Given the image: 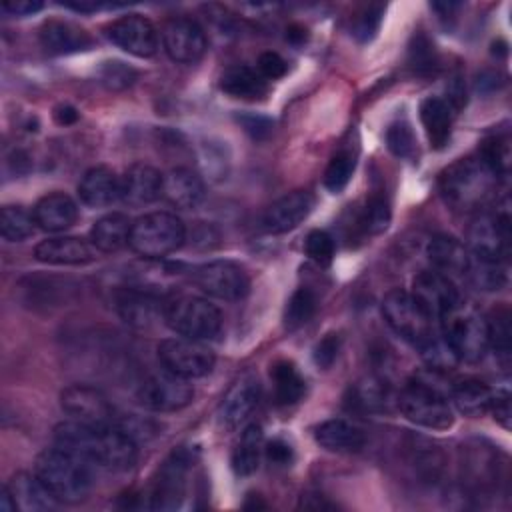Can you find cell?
Returning a JSON list of instances; mask_svg holds the SVG:
<instances>
[{
  "mask_svg": "<svg viewBox=\"0 0 512 512\" xmlns=\"http://www.w3.org/2000/svg\"><path fill=\"white\" fill-rule=\"evenodd\" d=\"M260 404V384L254 376H242L222 398L218 406V424L224 430H236L254 414Z\"/></svg>",
  "mask_w": 512,
  "mask_h": 512,
  "instance_id": "cell-21",
  "label": "cell"
},
{
  "mask_svg": "<svg viewBox=\"0 0 512 512\" xmlns=\"http://www.w3.org/2000/svg\"><path fill=\"white\" fill-rule=\"evenodd\" d=\"M54 442L112 472L130 470L138 460V444L114 424L94 426L68 420L54 428Z\"/></svg>",
  "mask_w": 512,
  "mask_h": 512,
  "instance_id": "cell-1",
  "label": "cell"
},
{
  "mask_svg": "<svg viewBox=\"0 0 512 512\" xmlns=\"http://www.w3.org/2000/svg\"><path fill=\"white\" fill-rule=\"evenodd\" d=\"M304 250L308 254V258H312L316 264H330L334 258V238L326 232V230H312L308 232L306 240H304Z\"/></svg>",
  "mask_w": 512,
  "mask_h": 512,
  "instance_id": "cell-46",
  "label": "cell"
},
{
  "mask_svg": "<svg viewBox=\"0 0 512 512\" xmlns=\"http://www.w3.org/2000/svg\"><path fill=\"white\" fill-rule=\"evenodd\" d=\"M490 412L494 414V420L502 426V428H510V396L506 392H496V398L492 402Z\"/></svg>",
  "mask_w": 512,
  "mask_h": 512,
  "instance_id": "cell-55",
  "label": "cell"
},
{
  "mask_svg": "<svg viewBox=\"0 0 512 512\" xmlns=\"http://www.w3.org/2000/svg\"><path fill=\"white\" fill-rule=\"evenodd\" d=\"M498 176L480 156H466L440 172L438 188L454 212H476L494 194Z\"/></svg>",
  "mask_w": 512,
  "mask_h": 512,
  "instance_id": "cell-2",
  "label": "cell"
},
{
  "mask_svg": "<svg viewBox=\"0 0 512 512\" xmlns=\"http://www.w3.org/2000/svg\"><path fill=\"white\" fill-rule=\"evenodd\" d=\"M194 284L218 300H242L250 290V278L244 266L232 260H212L192 272Z\"/></svg>",
  "mask_w": 512,
  "mask_h": 512,
  "instance_id": "cell-11",
  "label": "cell"
},
{
  "mask_svg": "<svg viewBox=\"0 0 512 512\" xmlns=\"http://www.w3.org/2000/svg\"><path fill=\"white\" fill-rule=\"evenodd\" d=\"M32 214L40 230L64 232L78 220V206L68 194L50 192L36 202Z\"/></svg>",
  "mask_w": 512,
  "mask_h": 512,
  "instance_id": "cell-28",
  "label": "cell"
},
{
  "mask_svg": "<svg viewBox=\"0 0 512 512\" xmlns=\"http://www.w3.org/2000/svg\"><path fill=\"white\" fill-rule=\"evenodd\" d=\"M158 360L164 370L180 378L194 380L210 374L216 358L206 342L176 336L166 338L158 344Z\"/></svg>",
  "mask_w": 512,
  "mask_h": 512,
  "instance_id": "cell-9",
  "label": "cell"
},
{
  "mask_svg": "<svg viewBox=\"0 0 512 512\" xmlns=\"http://www.w3.org/2000/svg\"><path fill=\"white\" fill-rule=\"evenodd\" d=\"M132 220L122 212H110L94 222L90 228V242L98 252H118L130 244Z\"/></svg>",
  "mask_w": 512,
  "mask_h": 512,
  "instance_id": "cell-33",
  "label": "cell"
},
{
  "mask_svg": "<svg viewBox=\"0 0 512 512\" xmlns=\"http://www.w3.org/2000/svg\"><path fill=\"white\" fill-rule=\"evenodd\" d=\"M440 324V334L458 362L476 364L486 356L490 348L488 322L472 306L460 302L440 318Z\"/></svg>",
  "mask_w": 512,
  "mask_h": 512,
  "instance_id": "cell-4",
  "label": "cell"
},
{
  "mask_svg": "<svg viewBox=\"0 0 512 512\" xmlns=\"http://www.w3.org/2000/svg\"><path fill=\"white\" fill-rule=\"evenodd\" d=\"M34 258L52 266H82L96 258V248L78 236H54L34 248Z\"/></svg>",
  "mask_w": 512,
  "mask_h": 512,
  "instance_id": "cell-22",
  "label": "cell"
},
{
  "mask_svg": "<svg viewBox=\"0 0 512 512\" xmlns=\"http://www.w3.org/2000/svg\"><path fill=\"white\" fill-rule=\"evenodd\" d=\"M78 110L74 108V106H68V104H62V106H58L56 110H54V120H56V124H60V126H70V124H74L76 120H78Z\"/></svg>",
  "mask_w": 512,
  "mask_h": 512,
  "instance_id": "cell-57",
  "label": "cell"
},
{
  "mask_svg": "<svg viewBox=\"0 0 512 512\" xmlns=\"http://www.w3.org/2000/svg\"><path fill=\"white\" fill-rule=\"evenodd\" d=\"M20 512H44L56 508L60 502L54 494L44 486V482L30 472L14 474L4 486Z\"/></svg>",
  "mask_w": 512,
  "mask_h": 512,
  "instance_id": "cell-27",
  "label": "cell"
},
{
  "mask_svg": "<svg viewBox=\"0 0 512 512\" xmlns=\"http://www.w3.org/2000/svg\"><path fill=\"white\" fill-rule=\"evenodd\" d=\"M270 380L274 388V400L282 406L296 404L304 396L306 382L296 364L290 360H278L270 370Z\"/></svg>",
  "mask_w": 512,
  "mask_h": 512,
  "instance_id": "cell-36",
  "label": "cell"
},
{
  "mask_svg": "<svg viewBox=\"0 0 512 512\" xmlns=\"http://www.w3.org/2000/svg\"><path fill=\"white\" fill-rule=\"evenodd\" d=\"M464 278L478 290L494 292L506 284V268L504 262L482 258L470 252V262L464 272Z\"/></svg>",
  "mask_w": 512,
  "mask_h": 512,
  "instance_id": "cell-37",
  "label": "cell"
},
{
  "mask_svg": "<svg viewBox=\"0 0 512 512\" xmlns=\"http://www.w3.org/2000/svg\"><path fill=\"white\" fill-rule=\"evenodd\" d=\"M480 158L490 166V170L502 178L510 170V140L508 136H492L484 140Z\"/></svg>",
  "mask_w": 512,
  "mask_h": 512,
  "instance_id": "cell-41",
  "label": "cell"
},
{
  "mask_svg": "<svg viewBox=\"0 0 512 512\" xmlns=\"http://www.w3.org/2000/svg\"><path fill=\"white\" fill-rule=\"evenodd\" d=\"M298 506L304 510H334L336 508V504H332L324 494H318V492L304 494Z\"/></svg>",
  "mask_w": 512,
  "mask_h": 512,
  "instance_id": "cell-56",
  "label": "cell"
},
{
  "mask_svg": "<svg viewBox=\"0 0 512 512\" xmlns=\"http://www.w3.org/2000/svg\"><path fill=\"white\" fill-rule=\"evenodd\" d=\"M390 224V204L384 194H372L362 212V226L370 234H380Z\"/></svg>",
  "mask_w": 512,
  "mask_h": 512,
  "instance_id": "cell-43",
  "label": "cell"
},
{
  "mask_svg": "<svg viewBox=\"0 0 512 512\" xmlns=\"http://www.w3.org/2000/svg\"><path fill=\"white\" fill-rule=\"evenodd\" d=\"M454 406L460 414L468 418H480L490 412L496 392L478 378H462L456 380L448 390Z\"/></svg>",
  "mask_w": 512,
  "mask_h": 512,
  "instance_id": "cell-31",
  "label": "cell"
},
{
  "mask_svg": "<svg viewBox=\"0 0 512 512\" xmlns=\"http://www.w3.org/2000/svg\"><path fill=\"white\" fill-rule=\"evenodd\" d=\"M118 316L136 330H150L164 320L166 304L150 288H122L116 294Z\"/></svg>",
  "mask_w": 512,
  "mask_h": 512,
  "instance_id": "cell-18",
  "label": "cell"
},
{
  "mask_svg": "<svg viewBox=\"0 0 512 512\" xmlns=\"http://www.w3.org/2000/svg\"><path fill=\"white\" fill-rule=\"evenodd\" d=\"M428 260L432 262L434 270L446 274L448 278L452 276H464L468 262H470V250L464 242H460L454 236L448 234H438L428 242L426 248Z\"/></svg>",
  "mask_w": 512,
  "mask_h": 512,
  "instance_id": "cell-30",
  "label": "cell"
},
{
  "mask_svg": "<svg viewBox=\"0 0 512 512\" xmlns=\"http://www.w3.org/2000/svg\"><path fill=\"white\" fill-rule=\"evenodd\" d=\"M354 172V158L348 152H338L336 156H332L330 164L326 166L324 172V186L332 192L338 194L346 188V184L350 182Z\"/></svg>",
  "mask_w": 512,
  "mask_h": 512,
  "instance_id": "cell-42",
  "label": "cell"
},
{
  "mask_svg": "<svg viewBox=\"0 0 512 512\" xmlns=\"http://www.w3.org/2000/svg\"><path fill=\"white\" fill-rule=\"evenodd\" d=\"M206 196L204 180L190 168L178 166L162 174V198L176 208H196Z\"/></svg>",
  "mask_w": 512,
  "mask_h": 512,
  "instance_id": "cell-24",
  "label": "cell"
},
{
  "mask_svg": "<svg viewBox=\"0 0 512 512\" xmlns=\"http://www.w3.org/2000/svg\"><path fill=\"white\" fill-rule=\"evenodd\" d=\"M92 464L62 448H46L34 462V474L60 504L82 502L92 488Z\"/></svg>",
  "mask_w": 512,
  "mask_h": 512,
  "instance_id": "cell-3",
  "label": "cell"
},
{
  "mask_svg": "<svg viewBox=\"0 0 512 512\" xmlns=\"http://www.w3.org/2000/svg\"><path fill=\"white\" fill-rule=\"evenodd\" d=\"M238 122L242 124V128L254 138V140H262L270 134L272 130V122L260 114H244L238 118Z\"/></svg>",
  "mask_w": 512,
  "mask_h": 512,
  "instance_id": "cell-53",
  "label": "cell"
},
{
  "mask_svg": "<svg viewBox=\"0 0 512 512\" xmlns=\"http://www.w3.org/2000/svg\"><path fill=\"white\" fill-rule=\"evenodd\" d=\"M190 452L180 448L168 456V460L160 466L158 476L154 478L150 492V508L152 510H174L180 506L190 472Z\"/></svg>",
  "mask_w": 512,
  "mask_h": 512,
  "instance_id": "cell-13",
  "label": "cell"
},
{
  "mask_svg": "<svg viewBox=\"0 0 512 512\" xmlns=\"http://www.w3.org/2000/svg\"><path fill=\"white\" fill-rule=\"evenodd\" d=\"M314 208V196L308 190H292L274 200L262 214V228L270 234H286L300 226Z\"/></svg>",
  "mask_w": 512,
  "mask_h": 512,
  "instance_id": "cell-19",
  "label": "cell"
},
{
  "mask_svg": "<svg viewBox=\"0 0 512 512\" xmlns=\"http://www.w3.org/2000/svg\"><path fill=\"white\" fill-rule=\"evenodd\" d=\"M462 482H466L468 488L474 492L490 490L498 484L500 478V462H498V450L492 446H484L480 442L462 446Z\"/></svg>",
  "mask_w": 512,
  "mask_h": 512,
  "instance_id": "cell-20",
  "label": "cell"
},
{
  "mask_svg": "<svg viewBox=\"0 0 512 512\" xmlns=\"http://www.w3.org/2000/svg\"><path fill=\"white\" fill-rule=\"evenodd\" d=\"M314 440L320 448L328 452H358L366 444V434L360 426L342 420V418H330L320 422L314 428Z\"/></svg>",
  "mask_w": 512,
  "mask_h": 512,
  "instance_id": "cell-29",
  "label": "cell"
},
{
  "mask_svg": "<svg viewBox=\"0 0 512 512\" xmlns=\"http://www.w3.org/2000/svg\"><path fill=\"white\" fill-rule=\"evenodd\" d=\"M382 314L388 326L416 348L436 332L434 318L406 290H390L382 300Z\"/></svg>",
  "mask_w": 512,
  "mask_h": 512,
  "instance_id": "cell-8",
  "label": "cell"
},
{
  "mask_svg": "<svg viewBox=\"0 0 512 512\" xmlns=\"http://www.w3.org/2000/svg\"><path fill=\"white\" fill-rule=\"evenodd\" d=\"M44 8V4L40 0H8L2 2V12L10 14V16H30L36 14Z\"/></svg>",
  "mask_w": 512,
  "mask_h": 512,
  "instance_id": "cell-54",
  "label": "cell"
},
{
  "mask_svg": "<svg viewBox=\"0 0 512 512\" xmlns=\"http://www.w3.org/2000/svg\"><path fill=\"white\" fill-rule=\"evenodd\" d=\"M78 196L88 208H108L120 200V178L108 166H94L80 178Z\"/></svg>",
  "mask_w": 512,
  "mask_h": 512,
  "instance_id": "cell-26",
  "label": "cell"
},
{
  "mask_svg": "<svg viewBox=\"0 0 512 512\" xmlns=\"http://www.w3.org/2000/svg\"><path fill=\"white\" fill-rule=\"evenodd\" d=\"M304 38H306V30H304V28L292 26V28L288 30V40H290V42H302Z\"/></svg>",
  "mask_w": 512,
  "mask_h": 512,
  "instance_id": "cell-58",
  "label": "cell"
},
{
  "mask_svg": "<svg viewBox=\"0 0 512 512\" xmlns=\"http://www.w3.org/2000/svg\"><path fill=\"white\" fill-rule=\"evenodd\" d=\"M166 326L178 336L208 342L222 332L220 310L202 296H178L166 304Z\"/></svg>",
  "mask_w": 512,
  "mask_h": 512,
  "instance_id": "cell-7",
  "label": "cell"
},
{
  "mask_svg": "<svg viewBox=\"0 0 512 512\" xmlns=\"http://www.w3.org/2000/svg\"><path fill=\"white\" fill-rule=\"evenodd\" d=\"M398 408L410 422L430 430H448L454 424L446 392L424 376H414L406 382L398 396Z\"/></svg>",
  "mask_w": 512,
  "mask_h": 512,
  "instance_id": "cell-5",
  "label": "cell"
},
{
  "mask_svg": "<svg viewBox=\"0 0 512 512\" xmlns=\"http://www.w3.org/2000/svg\"><path fill=\"white\" fill-rule=\"evenodd\" d=\"M382 14H384V8L380 4H372V6H366L354 20V26H352V34L356 40L360 42H368L376 36L378 28H380V22H382Z\"/></svg>",
  "mask_w": 512,
  "mask_h": 512,
  "instance_id": "cell-47",
  "label": "cell"
},
{
  "mask_svg": "<svg viewBox=\"0 0 512 512\" xmlns=\"http://www.w3.org/2000/svg\"><path fill=\"white\" fill-rule=\"evenodd\" d=\"M36 230L34 214L22 206H4L0 212V232L6 242H22Z\"/></svg>",
  "mask_w": 512,
  "mask_h": 512,
  "instance_id": "cell-38",
  "label": "cell"
},
{
  "mask_svg": "<svg viewBox=\"0 0 512 512\" xmlns=\"http://www.w3.org/2000/svg\"><path fill=\"white\" fill-rule=\"evenodd\" d=\"M162 196V174L148 164H134L120 176V200L128 206H146Z\"/></svg>",
  "mask_w": 512,
  "mask_h": 512,
  "instance_id": "cell-23",
  "label": "cell"
},
{
  "mask_svg": "<svg viewBox=\"0 0 512 512\" xmlns=\"http://www.w3.org/2000/svg\"><path fill=\"white\" fill-rule=\"evenodd\" d=\"M62 410L78 422L94 426H110L116 422L114 408L108 398L94 386L72 384L60 392Z\"/></svg>",
  "mask_w": 512,
  "mask_h": 512,
  "instance_id": "cell-15",
  "label": "cell"
},
{
  "mask_svg": "<svg viewBox=\"0 0 512 512\" xmlns=\"http://www.w3.org/2000/svg\"><path fill=\"white\" fill-rule=\"evenodd\" d=\"M106 36L118 48L138 58L154 56L160 46V36L156 26L140 14H128V16L116 18L106 26Z\"/></svg>",
  "mask_w": 512,
  "mask_h": 512,
  "instance_id": "cell-16",
  "label": "cell"
},
{
  "mask_svg": "<svg viewBox=\"0 0 512 512\" xmlns=\"http://www.w3.org/2000/svg\"><path fill=\"white\" fill-rule=\"evenodd\" d=\"M220 90L238 100H262L268 94V80L250 66H230L220 76Z\"/></svg>",
  "mask_w": 512,
  "mask_h": 512,
  "instance_id": "cell-32",
  "label": "cell"
},
{
  "mask_svg": "<svg viewBox=\"0 0 512 512\" xmlns=\"http://www.w3.org/2000/svg\"><path fill=\"white\" fill-rule=\"evenodd\" d=\"M340 346H342L340 334L330 332V334L322 336V338L316 342L314 350H312V360H314V364H316L318 368H322V370H328V368L336 362V358H338V354H340Z\"/></svg>",
  "mask_w": 512,
  "mask_h": 512,
  "instance_id": "cell-49",
  "label": "cell"
},
{
  "mask_svg": "<svg viewBox=\"0 0 512 512\" xmlns=\"http://www.w3.org/2000/svg\"><path fill=\"white\" fill-rule=\"evenodd\" d=\"M468 250L476 256L506 262L510 252V210L508 198L494 214L478 216L468 228Z\"/></svg>",
  "mask_w": 512,
  "mask_h": 512,
  "instance_id": "cell-10",
  "label": "cell"
},
{
  "mask_svg": "<svg viewBox=\"0 0 512 512\" xmlns=\"http://www.w3.org/2000/svg\"><path fill=\"white\" fill-rule=\"evenodd\" d=\"M452 120L454 110L452 106L438 96H430L422 100L420 104V122L424 126V132L428 136V142L432 148L440 150L450 138L452 132Z\"/></svg>",
  "mask_w": 512,
  "mask_h": 512,
  "instance_id": "cell-34",
  "label": "cell"
},
{
  "mask_svg": "<svg viewBox=\"0 0 512 512\" xmlns=\"http://www.w3.org/2000/svg\"><path fill=\"white\" fill-rule=\"evenodd\" d=\"M162 46L170 60L178 64H194L198 62L206 48V32L192 18H172L162 28Z\"/></svg>",
  "mask_w": 512,
  "mask_h": 512,
  "instance_id": "cell-14",
  "label": "cell"
},
{
  "mask_svg": "<svg viewBox=\"0 0 512 512\" xmlns=\"http://www.w3.org/2000/svg\"><path fill=\"white\" fill-rule=\"evenodd\" d=\"M316 308H318V300L310 288L294 290L284 308V326L288 330L302 328L312 320V316L316 314Z\"/></svg>",
  "mask_w": 512,
  "mask_h": 512,
  "instance_id": "cell-39",
  "label": "cell"
},
{
  "mask_svg": "<svg viewBox=\"0 0 512 512\" xmlns=\"http://www.w3.org/2000/svg\"><path fill=\"white\" fill-rule=\"evenodd\" d=\"M264 454V432L260 424H248L232 452V468L238 476H250L258 470Z\"/></svg>",
  "mask_w": 512,
  "mask_h": 512,
  "instance_id": "cell-35",
  "label": "cell"
},
{
  "mask_svg": "<svg viewBox=\"0 0 512 512\" xmlns=\"http://www.w3.org/2000/svg\"><path fill=\"white\" fill-rule=\"evenodd\" d=\"M264 456L268 458V462H272L274 466H288L294 460V450L288 442H284L282 438H274L272 442L264 444Z\"/></svg>",
  "mask_w": 512,
  "mask_h": 512,
  "instance_id": "cell-52",
  "label": "cell"
},
{
  "mask_svg": "<svg viewBox=\"0 0 512 512\" xmlns=\"http://www.w3.org/2000/svg\"><path fill=\"white\" fill-rule=\"evenodd\" d=\"M386 144L394 156L410 158L414 154V146H416L414 132H412L410 124L404 120L390 124L386 130Z\"/></svg>",
  "mask_w": 512,
  "mask_h": 512,
  "instance_id": "cell-45",
  "label": "cell"
},
{
  "mask_svg": "<svg viewBox=\"0 0 512 512\" xmlns=\"http://www.w3.org/2000/svg\"><path fill=\"white\" fill-rule=\"evenodd\" d=\"M186 240L182 220L170 212H150L132 222L130 248L148 260L164 258L176 252Z\"/></svg>",
  "mask_w": 512,
  "mask_h": 512,
  "instance_id": "cell-6",
  "label": "cell"
},
{
  "mask_svg": "<svg viewBox=\"0 0 512 512\" xmlns=\"http://www.w3.org/2000/svg\"><path fill=\"white\" fill-rule=\"evenodd\" d=\"M410 64L418 74H426L430 70H434L436 66V54H434V46L430 44V40L418 32L412 38L410 44Z\"/></svg>",
  "mask_w": 512,
  "mask_h": 512,
  "instance_id": "cell-48",
  "label": "cell"
},
{
  "mask_svg": "<svg viewBox=\"0 0 512 512\" xmlns=\"http://www.w3.org/2000/svg\"><path fill=\"white\" fill-rule=\"evenodd\" d=\"M194 398L190 380L180 378L168 370L154 372L138 388V400L144 408L154 412H178Z\"/></svg>",
  "mask_w": 512,
  "mask_h": 512,
  "instance_id": "cell-12",
  "label": "cell"
},
{
  "mask_svg": "<svg viewBox=\"0 0 512 512\" xmlns=\"http://www.w3.org/2000/svg\"><path fill=\"white\" fill-rule=\"evenodd\" d=\"M100 82L108 90H124L136 80V70L120 60H106L98 70Z\"/></svg>",
  "mask_w": 512,
  "mask_h": 512,
  "instance_id": "cell-44",
  "label": "cell"
},
{
  "mask_svg": "<svg viewBox=\"0 0 512 512\" xmlns=\"http://www.w3.org/2000/svg\"><path fill=\"white\" fill-rule=\"evenodd\" d=\"M256 70L260 72L262 78L266 80H276V78H282L288 70V64L286 60L278 54V52H262L258 56V62H256Z\"/></svg>",
  "mask_w": 512,
  "mask_h": 512,
  "instance_id": "cell-51",
  "label": "cell"
},
{
  "mask_svg": "<svg viewBox=\"0 0 512 512\" xmlns=\"http://www.w3.org/2000/svg\"><path fill=\"white\" fill-rule=\"evenodd\" d=\"M114 426H118L124 434H128L136 444H138V442H142V440L146 442V440L154 438V436H156V432H158V426H156L152 420L138 418V416H134V414L124 416L122 420L114 422Z\"/></svg>",
  "mask_w": 512,
  "mask_h": 512,
  "instance_id": "cell-50",
  "label": "cell"
},
{
  "mask_svg": "<svg viewBox=\"0 0 512 512\" xmlns=\"http://www.w3.org/2000/svg\"><path fill=\"white\" fill-rule=\"evenodd\" d=\"M410 294L434 320H440L462 302L456 286L452 284V278L438 270L418 272L412 280Z\"/></svg>",
  "mask_w": 512,
  "mask_h": 512,
  "instance_id": "cell-17",
  "label": "cell"
},
{
  "mask_svg": "<svg viewBox=\"0 0 512 512\" xmlns=\"http://www.w3.org/2000/svg\"><path fill=\"white\" fill-rule=\"evenodd\" d=\"M488 322V340H490V348L494 350V354L498 356V360L502 362L504 368H508L510 364V312L506 306H500Z\"/></svg>",
  "mask_w": 512,
  "mask_h": 512,
  "instance_id": "cell-40",
  "label": "cell"
},
{
  "mask_svg": "<svg viewBox=\"0 0 512 512\" xmlns=\"http://www.w3.org/2000/svg\"><path fill=\"white\" fill-rule=\"evenodd\" d=\"M40 44L48 54L66 56L84 52L92 46V36L66 20H48L40 28Z\"/></svg>",
  "mask_w": 512,
  "mask_h": 512,
  "instance_id": "cell-25",
  "label": "cell"
}]
</instances>
